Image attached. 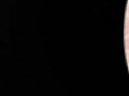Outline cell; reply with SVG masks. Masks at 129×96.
I'll return each mask as SVG.
<instances>
[{"instance_id": "2", "label": "cell", "mask_w": 129, "mask_h": 96, "mask_svg": "<svg viewBox=\"0 0 129 96\" xmlns=\"http://www.w3.org/2000/svg\"><path fill=\"white\" fill-rule=\"evenodd\" d=\"M125 46H126V49L129 50V38H127L126 41H125Z\"/></svg>"}, {"instance_id": "4", "label": "cell", "mask_w": 129, "mask_h": 96, "mask_svg": "<svg viewBox=\"0 0 129 96\" xmlns=\"http://www.w3.org/2000/svg\"><path fill=\"white\" fill-rule=\"evenodd\" d=\"M128 13H129V8H128Z\"/></svg>"}, {"instance_id": "3", "label": "cell", "mask_w": 129, "mask_h": 96, "mask_svg": "<svg viewBox=\"0 0 129 96\" xmlns=\"http://www.w3.org/2000/svg\"><path fill=\"white\" fill-rule=\"evenodd\" d=\"M127 60H128V62H129V56H127Z\"/></svg>"}, {"instance_id": "1", "label": "cell", "mask_w": 129, "mask_h": 96, "mask_svg": "<svg viewBox=\"0 0 129 96\" xmlns=\"http://www.w3.org/2000/svg\"><path fill=\"white\" fill-rule=\"evenodd\" d=\"M128 32H129V19L127 18L125 20V29H124V33H125V36L128 35Z\"/></svg>"}]
</instances>
